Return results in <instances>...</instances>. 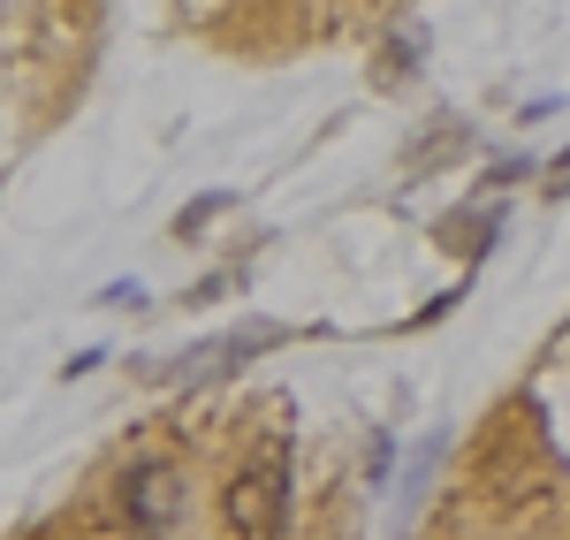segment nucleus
<instances>
[{"instance_id": "20e7f679", "label": "nucleus", "mask_w": 570, "mask_h": 540, "mask_svg": "<svg viewBox=\"0 0 570 540\" xmlns=\"http://www.w3.org/2000/svg\"><path fill=\"white\" fill-rule=\"evenodd\" d=\"M411 53H419V31H403V39L389 46V61H381V85H403V77H411Z\"/></svg>"}, {"instance_id": "39448f33", "label": "nucleus", "mask_w": 570, "mask_h": 540, "mask_svg": "<svg viewBox=\"0 0 570 540\" xmlns=\"http://www.w3.org/2000/svg\"><path fill=\"white\" fill-rule=\"evenodd\" d=\"M389 464H395V442H389V434H373V488H389Z\"/></svg>"}, {"instance_id": "423d86ee", "label": "nucleus", "mask_w": 570, "mask_h": 540, "mask_svg": "<svg viewBox=\"0 0 570 540\" xmlns=\"http://www.w3.org/2000/svg\"><path fill=\"white\" fill-rule=\"evenodd\" d=\"M99 305H145V289L137 282H115V289H99Z\"/></svg>"}, {"instance_id": "f03ea898", "label": "nucleus", "mask_w": 570, "mask_h": 540, "mask_svg": "<svg viewBox=\"0 0 570 540\" xmlns=\"http://www.w3.org/2000/svg\"><path fill=\"white\" fill-rule=\"evenodd\" d=\"M176 510H183V472L168 456H145V464L122 472V518H130L137 533H168Z\"/></svg>"}, {"instance_id": "7ed1b4c3", "label": "nucleus", "mask_w": 570, "mask_h": 540, "mask_svg": "<svg viewBox=\"0 0 570 540\" xmlns=\"http://www.w3.org/2000/svg\"><path fill=\"white\" fill-rule=\"evenodd\" d=\"M228 206H236L228 190H206V198H190V206H183V214H176V236H198V228L214 222V214H228Z\"/></svg>"}, {"instance_id": "f257e3e1", "label": "nucleus", "mask_w": 570, "mask_h": 540, "mask_svg": "<svg viewBox=\"0 0 570 540\" xmlns=\"http://www.w3.org/2000/svg\"><path fill=\"white\" fill-rule=\"evenodd\" d=\"M220 510H228L236 540H282V526H289V434H266L259 456L236 464Z\"/></svg>"}]
</instances>
